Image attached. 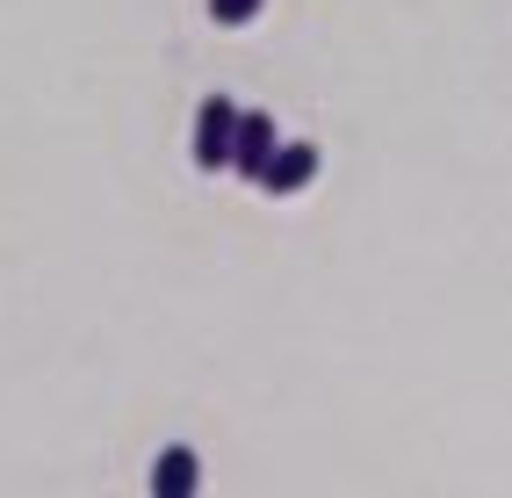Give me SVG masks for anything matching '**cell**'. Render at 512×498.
<instances>
[{"label":"cell","instance_id":"cell-3","mask_svg":"<svg viewBox=\"0 0 512 498\" xmlns=\"http://www.w3.org/2000/svg\"><path fill=\"white\" fill-rule=\"evenodd\" d=\"M267 152H275V116L267 109H238V130H231V174H246V181H260V166H267Z\"/></svg>","mask_w":512,"mask_h":498},{"label":"cell","instance_id":"cell-2","mask_svg":"<svg viewBox=\"0 0 512 498\" xmlns=\"http://www.w3.org/2000/svg\"><path fill=\"white\" fill-rule=\"evenodd\" d=\"M318 166H325V152L311 145V138H289V145H275L267 152V166H260V188L267 195H303L318 181Z\"/></svg>","mask_w":512,"mask_h":498},{"label":"cell","instance_id":"cell-1","mask_svg":"<svg viewBox=\"0 0 512 498\" xmlns=\"http://www.w3.org/2000/svg\"><path fill=\"white\" fill-rule=\"evenodd\" d=\"M231 130H238V102H231V94H202L195 138H188V159L202 166V174H217V166L231 159Z\"/></svg>","mask_w":512,"mask_h":498},{"label":"cell","instance_id":"cell-5","mask_svg":"<svg viewBox=\"0 0 512 498\" xmlns=\"http://www.w3.org/2000/svg\"><path fill=\"white\" fill-rule=\"evenodd\" d=\"M260 8L267 0H210V22L217 29H246V22H260Z\"/></svg>","mask_w":512,"mask_h":498},{"label":"cell","instance_id":"cell-4","mask_svg":"<svg viewBox=\"0 0 512 498\" xmlns=\"http://www.w3.org/2000/svg\"><path fill=\"white\" fill-rule=\"evenodd\" d=\"M195 484H202V455L195 448H166L152 462V498H195Z\"/></svg>","mask_w":512,"mask_h":498}]
</instances>
